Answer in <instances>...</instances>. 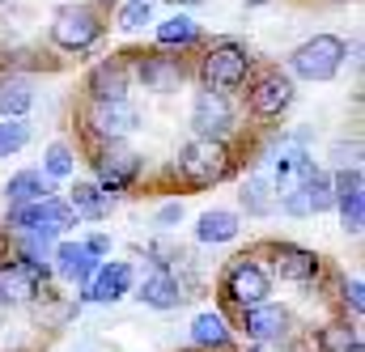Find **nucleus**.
Returning <instances> with one entry per match:
<instances>
[{"label": "nucleus", "instance_id": "obj_39", "mask_svg": "<svg viewBox=\"0 0 365 352\" xmlns=\"http://www.w3.org/2000/svg\"><path fill=\"white\" fill-rule=\"evenodd\" d=\"M102 4H119V0H102Z\"/></svg>", "mask_w": 365, "mask_h": 352}, {"label": "nucleus", "instance_id": "obj_36", "mask_svg": "<svg viewBox=\"0 0 365 352\" xmlns=\"http://www.w3.org/2000/svg\"><path fill=\"white\" fill-rule=\"evenodd\" d=\"M86 251H90V255H98V259H102V255L110 251V238H106V234H98V238H90V242H86Z\"/></svg>", "mask_w": 365, "mask_h": 352}, {"label": "nucleus", "instance_id": "obj_19", "mask_svg": "<svg viewBox=\"0 0 365 352\" xmlns=\"http://www.w3.org/2000/svg\"><path fill=\"white\" fill-rule=\"evenodd\" d=\"M140 301L149 306V310H179L182 301V284L166 271V267H158V271H149L145 280H140Z\"/></svg>", "mask_w": 365, "mask_h": 352}, {"label": "nucleus", "instance_id": "obj_11", "mask_svg": "<svg viewBox=\"0 0 365 352\" xmlns=\"http://www.w3.org/2000/svg\"><path fill=\"white\" fill-rule=\"evenodd\" d=\"M247 336L255 340V344H284L289 340V331H293V319H289V310L284 306H276V301H264V306H251L247 310Z\"/></svg>", "mask_w": 365, "mask_h": 352}, {"label": "nucleus", "instance_id": "obj_35", "mask_svg": "<svg viewBox=\"0 0 365 352\" xmlns=\"http://www.w3.org/2000/svg\"><path fill=\"white\" fill-rule=\"evenodd\" d=\"M179 221H182V204H179V200L158 208V225H179Z\"/></svg>", "mask_w": 365, "mask_h": 352}, {"label": "nucleus", "instance_id": "obj_12", "mask_svg": "<svg viewBox=\"0 0 365 352\" xmlns=\"http://www.w3.org/2000/svg\"><path fill=\"white\" fill-rule=\"evenodd\" d=\"M289 106H293V81H289L284 73H264V77H255V86H251V110H255L259 119H280Z\"/></svg>", "mask_w": 365, "mask_h": 352}, {"label": "nucleus", "instance_id": "obj_9", "mask_svg": "<svg viewBox=\"0 0 365 352\" xmlns=\"http://www.w3.org/2000/svg\"><path fill=\"white\" fill-rule=\"evenodd\" d=\"M331 208H340V225L344 234H361L365 225V178H361V166L353 170H336L331 178Z\"/></svg>", "mask_w": 365, "mask_h": 352}, {"label": "nucleus", "instance_id": "obj_7", "mask_svg": "<svg viewBox=\"0 0 365 352\" xmlns=\"http://www.w3.org/2000/svg\"><path fill=\"white\" fill-rule=\"evenodd\" d=\"M225 297L234 306H242V310L264 306L272 297V276L255 264V259H234L230 271H225Z\"/></svg>", "mask_w": 365, "mask_h": 352}, {"label": "nucleus", "instance_id": "obj_33", "mask_svg": "<svg viewBox=\"0 0 365 352\" xmlns=\"http://www.w3.org/2000/svg\"><path fill=\"white\" fill-rule=\"evenodd\" d=\"M331 157H336V170H353L357 157H361V145H357V140H353V145H336Z\"/></svg>", "mask_w": 365, "mask_h": 352}, {"label": "nucleus", "instance_id": "obj_2", "mask_svg": "<svg viewBox=\"0 0 365 352\" xmlns=\"http://www.w3.org/2000/svg\"><path fill=\"white\" fill-rule=\"evenodd\" d=\"M344 56H349L344 38H336V34H314V38H306V43L289 56V68H293V77H302V81H331V77L344 68Z\"/></svg>", "mask_w": 365, "mask_h": 352}, {"label": "nucleus", "instance_id": "obj_4", "mask_svg": "<svg viewBox=\"0 0 365 352\" xmlns=\"http://www.w3.org/2000/svg\"><path fill=\"white\" fill-rule=\"evenodd\" d=\"M179 175H182V182L195 187V191L221 182V178L230 175V153H225V145H221V140H191V145H182L179 149Z\"/></svg>", "mask_w": 365, "mask_h": 352}, {"label": "nucleus", "instance_id": "obj_24", "mask_svg": "<svg viewBox=\"0 0 365 352\" xmlns=\"http://www.w3.org/2000/svg\"><path fill=\"white\" fill-rule=\"evenodd\" d=\"M191 340H195V348H230V323L217 314V310H200L195 319H191Z\"/></svg>", "mask_w": 365, "mask_h": 352}, {"label": "nucleus", "instance_id": "obj_3", "mask_svg": "<svg viewBox=\"0 0 365 352\" xmlns=\"http://www.w3.org/2000/svg\"><path fill=\"white\" fill-rule=\"evenodd\" d=\"M102 17L90 4H60L51 17V43L64 51H90L93 43L102 38Z\"/></svg>", "mask_w": 365, "mask_h": 352}, {"label": "nucleus", "instance_id": "obj_14", "mask_svg": "<svg viewBox=\"0 0 365 352\" xmlns=\"http://www.w3.org/2000/svg\"><path fill=\"white\" fill-rule=\"evenodd\" d=\"M43 276H47V271H38V267L26 264V259L0 264V301H4V306H26V301H34Z\"/></svg>", "mask_w": 365, "mask_h": 352}, {"label": "nucleus", "instance_id": "obj_26", "mask_svg": "<svg viewBox=\"0 0 365 352\" xmlns=\"http://www.w3.org/2000/svg\"><path fill=\"white\" fill-rule=\"evenodd\" d=\"M158 43H162V47H191V43H200V21H191L187 13L166 17V21L158 26Z\"/></svg>", "mask_w": 365, "mask_h": 352}, {"label": "nucleus", "instance_id": "obj_1", "mask_svg": "<svg viewBox=\"0 0 365 352\" xmlns=\"http://www.w3.org/2000/svg\"><path fill=\"white\" fill-rule=\"evenodd\" d=\"M251 51L234 38H221L212 43V51L204 56L200 64V77H204V89H217V93H230V89H242L247 77H251Z\"/></svg>", "mask_w": 365, "mask_h": 352}, {"label": "nucleus", "instance_id": "obj_25", "mask_svg": "<svg viewBox=\"0 0 365 352\" xmlns=\"http://www.w3.org/2000/svg\"><path fill=\"white\" fill-rule=\"evenodd\" d=\"M30 106H34L30 81H21V77H0V115H4V119H21V115H30Z\"/></svg>", "mask_w": 365, "mask_h": 352}, {"label": "nucleus", "instance_id": "obj_32", "mask_svg": "<svg viewBox=\"0 0 365 352\" xmlns=\"http://www.w3.org/2000/svg\"><path fill=\"white\" fill-rule=\"evenodd\" d=\"M306 200H310V217H319V212H327V208H331V178L323 175V170L310 178V191H306Z\"/></svg>", "mask_w": 365, "mask_h": 352}, {"label": "nucleus", "instance_id": "obj_8", "mask_svg": "<svg viewBox=\"0 0 365 352\" xmlns=\"http://www.w3.org/2000/svg\"><path fill=\"white\" fill-rule=\"evenodd\" d=\"M86 123H90V132L102 145H110V140H123V136H132L140 128V110L128 98H119V102H90Z\"/></svg>", "mask_w": 365, "mask_h": 352}, {"label": "nucleus", "instance_id": "obj_5", "mask_svg": "<svg viewBox=\"0 0 365 352\" xmlns=\"http://www.w3.org/2000/svg\"><path fill=\"white\" fill-rule=\"evenodd\" d=\"M9 221H13V229H30V234H47V238H56V234H64V229L77 225L68 200H60V195H47V200H38V204L13 208Z\"/></svg>", "mask_w": 365, "mask_h": 352}, {"label": "nucleus", "instance_id": "obj_13", "mask_svg": "<svg viewBox=\"0 0 365 352\" xmlns=\"http://www.w3.org/2000/svg\"><path fill=\"white\" fill-rule=\"evenodd\" d=\"M136 77L145 81V89H153V93H170V89H179L187 81V68H182V60H175V56L145 51V56H136Z\"/></svg>", "mask_w": 365, "mask_h": 352}, {"label": "nucleus", "instance_id": "obj_28", "mask_svg": "<svg viewBox=\"0 0 365 352\" xmlns=\"http://www.w3.org/2000/svg\"><path fill=\"white\" fill-rule=\"evenodd\" d=\"M17 242H21V251H26V264H34L38 271L51 267V255H56V251H51V238H47V234H30V229H21Z\"/></svg>", "mask_w": 365, "mask_h": 352}, {"label": "nucleus", "instance_id": "obj_10", "mask_svg": "<svg viewBox=\"0 0 365 352\" xmlns=\"http://www.w3.org/2000/svg\"><path fill=\"white\" fill-rule=\"evenodd\" d=\"M191 128H195V140H221V136H230V128H234L230 98L217 93V89H200L195 102H191Z\"/></svg>", "mask_w": 365, "mask_h": 352}, {"label": "nucleus", "instance_id": "obj_22", "mask_svg": "<svg viewBox=\"0 0 365 352\" xmlns=\"http://www.w3.org/2000/svg\"><path fill=\"white\" fill-rule=\"evenodd\" d=\"M68 208H73L77 221H102V217L110 212V195H106L98 182H77V187L68 191Z\"/></svg>", "mask_w": 365, "mask_h": 352}, {"label": "nucleus", "instance_id": "obj_6", "mask_svg": "<svg viewBox=\"0 0 365 352\" xmlns=\"http://www.w3.org/2000/svg\"><path fill=\"white\" fill-rule=\"evenodd\" d=\"M93 175H98V187L115 200V191H123V187L136 182V175H140V153H132L123 140H110V145L98 149V157H93Z\"/></svg>", "mask_w": 365, "mask_h": 352}, {"label": "nucleus", "instance_id": "obj_21", "mask_svg": "<svg viewBox=\"0 0 365 352\" xmlns=\"http://www.w3.org/2000/svg\"><path fill=\"white\" fill-rule=\"evenodd\" d=\"M51 191H47V178L43 170H17V175L4 182V204H9V212L13 208H26V204H38V200H47Z\"/></svg>", "mask_w": 365, "mask_h": 352}, {"label": "nucleus", "instance_id": "obj_20", "mask_svg": "<svg viewBox=\"0 0 365 352\" xmlns=\"http://www.w3.org/2000/svg\"><path fill=\"white\" fill-rule=\"evenodd\" d=\"M238 229H242V221H238V212H230V208H208V212H200V221H195V238H200L204 247L234 242Z\"/></svg>", "mask_w": 365, "mask_h": 352}, {"label": "nucleus", "instance_id": "obj_37", "mask_svg": "<svg viewBox=\"0 0 365 352\" xmlns=\"http://www.w3.org/2000/svg\"><path fill=\"white\" fill-rule=\"evenodd\" d=\"M251 352H284V348H276V344H259V348H251Z\"/></svg>", "mask_w": 365, "mask_h": 352}, {"label": "nucleus", "instance_id": "obj_29", "mask_svg": "<svg viewBox=\"0 0 365 352\" xmlns=\"http://www.w3.org/2000/svg\"><path fill=\"white\" fill-rule=\"evenodd\" d=\"M30 145V128L21 119H0V157H13Z\"/></svg>", "mask_w": 365, "mask_h": 352}, {"label": "nucleus", "instance_id": "obj_18", "mask_svg": "<svg viewBox=\"0 0 365 352\" xmlns=\"http://www.w3.org/2000/svg\"><path fill=\"white\" fill-rule=\"evenodd\" d=\"M51 264H56V271H60L64 280H73V284H90V276L98 271L102 259L86 251V242H60L56 255H51Z\"/></svg>", "mask_w": 365, "mask_h": 352}, {"label": "nucleus", "instance_id": "obj_15", "mask_svg": "<svg viewBox=\"0 0 365 352\" xmlns=\"http://www.w3.org/2000/svg\"><path fill=\"white\" fill-rule=\"evenodd\" d=\"M132 280H136V276H132V264H98V271H93L90 284H86V301L110 306V301L128 297Z\"/></svg>", "mask_w": 365, "mask_h": 352}, {"label": "nucleus", "instance_id": "obj_34", "mask_svg": "<svg viewBox=\"0 0 365 352\" xmlns=\"http://www.w3.org/2000/svg\"><path fill=\"white\" fill-rule=\"evenodd\" d=\"M344 306H353V314H361L365 310V284L353 276V280H344Z\"/></svg>", "mask_w": 365, "mask_h": 352}, {"label": "nucleus", "instance_id": "obj_16", "mask_svg": "<svg viewBox=\"0 0 365 352\" xmlns=\"http://www.w3.org/2000/svg\"><path fill=\"white\" fill-rule=\"evenodd\" d=\"M272 267L280 280H293V284H306L319 276V255L306 251V247H293V242H280L272 247Z\"/></svg>", "mask_w": 365, "mask_h": 352}, {"label": "nucleus", "instance_id": "obj_23", "mask_svg": "<svg viewBox=\"0 0 365 352\" xmlns=\"http://www.w3.org/2000/svg\"><path fill=\"white\" fill-rule=\"evenodd\" d=\"M242 208H247V217H268L276 212V187L268 170H251L247 182H242Z\"/></svg>", "mask_w": 365, "mask_h": 352}, {"label": "nucleus", "instance_id": "obj_17", "mask_svg": "<svg viewBox=\"0 0 365 352\" xmlns=\"http://www.w3.org/2000/svg\"><path fill=\"white\" fill-rule=\"evenodd\" d=\"M128 86H132V73L123 60H102L90 73V98L93 102H119L128 98Z\"/></svg>", "mask_w": 365, "mask_h": 352}, {"label": "nucleus", "instance_id": "obj_27", "mask_svg": "<svg viewBox=\"0 0 365 352\" xmlns=\"http://www.w3.org/2000/svg\"><path fill=\"white\" fill-rule=\"evenodd\" d=\"M73 170H77L73 149L64 140H51L47 153H43V178H73Z\"/></svg>", "mask_w": 365, "mask_h": 352}, {"label": "nucleus", "instance_id": "obj_30", "mask_svg": "<svg viewBox=\"0 0 365 352\" xmlns=\"http://www.w3.org/2000/svg\"><path fill=\"white\" fill-rule=\"evenodd\" d=\"M153 21V0H128L123 9H119V26L123 30H140V26H149Z\"/></svg>", "mask_w": 365, "mask_h": 352}, {"label": "nucleus", "instance_id": "obj_38", "mask_svg": "<svg viewBox=\"0 0 365 352\" xmlns=\"http://www.w3.org/2000/svg\"><path fill=\"white\" fill-rule=\"evenodd\" d=\"M170 4H200V0H170Z\"/></svg>", "mask_w": 365, "mask_h": 352}, {"label": "nucleus", "instance_id": "obj_31", "mask_svg": "<svg viewBox=\"0 0 365 352\" xmlns=\"http://www.w3.org/2000/svg\"><path fill=\"white\" fill-rule=\"evenodd\" d=\"M323 348L327 352H361V340L353 327H327L323 331Z\"/></svg>", "mask_w": 365, "mask_h": 352}]
</instances>
